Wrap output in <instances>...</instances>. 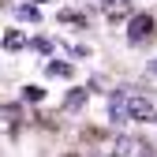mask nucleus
Here are the masks:
<instances>
[{
    "label": "nucleus",
    "mask_w": 157,
    "mask_h": 157,
    "mask_svg": "<svg viewBox=\"0 0 157 157\" xmlns=\"http://www.w3.org/2000/svg\"><path fill=\"white\" fill-rule=\"evenodd\" d=\"M112 153H120V157H157L150 142H142V139H131V135H124V139H116Z\"/></svg>",
    "instance_id": "obj_2"
},
{
    "label": "nucleus",
    "mask_w": 157,
    "mask_h": 157,
    "mask_svg": "<svg viewBox=\"0 0 157 157\" xmlns=\"http://www.w3.org/2000/svg\"><path fill=\"white\" fill-rule=\"evenodd\" d=\"M150 34H153V19H150V15H135V19H131V30H127V37H131V45H139V41H146Z\"/></svg>",
    "instance_id": "obj_3"
},
{
    "label": "nucleus",
    "mask_w": 157,
    "mask_h": 157,
    "mask_svg": "<svg viewBox=\"0 0 157 157\" xmlns=\"http://www.w3.org/2000/svg\"><path fill=\"white\" fill-rule=\"evenodd\" d=\"M150 75H157V60H153V64H150Z\"/></svg>",
    "instance_id": "obj_12"
},
{
    "label": "nucleus",
    "mask_w": 157,
    "mask_h": 157,
    "mask_svg": "<svg viewBox=\"0 0 157 157\" xmlns=\"http://www.w3.org/2000/svg\"><path fill=\"white\" fill-rule=\"evenodd\" d=\"M82 101H86V90H75V94L67 97V112H75V109L82 105Z\"/></svg>",
    "instance_id": "obj_10"
},
{
    "label": "nucleus",
    "mask_w": 157,
    "mask_h": 157,
    "mask_svg": "<svg viewBox=\"0 0 157 157\" xmlns=\"http://www.w3.org/2000/svg\"><path fill=\"white\" fill-rule=\"evenodd\" d=\"M101 8H105V15H127L131 11V0H101Z\"/></svg>",
    "instance_id": "obj_7"
},
{
    "label": "nucleus",
    "mask_w": 157,
    "mask_h": 157,
    "mask_svg": "<svg viewBox=\"0 0 157 157\" xmlns=\"http://www.w3.org/2000/svg\"><path fill=\"white\" fill-rule=\"evenodd\" d=\"M124 105H127V120H153V101L135 90H124Z\"/></svg>",
    "instance_id": "obj_1"
},
{
    "label": "nucleus",
    "mask_w": 157,
    "mask_h": 157,
    "mask_svg": "<svg viewBox=\"0 0 157 157\" xmlns=\"http://www.w3.org/2000/svg\"><path fill=\"white\" fill-rule=\"evenodd\" d=\"M15 15L23 19V23H37V8H30V4H19V8H15Z\"/></svg>",
    "instance_id": "obj_9"
},
{
    "label": "nucleus",
    "mask_w": 157,
    "mask_h": 157,
    "mask_svg": "<svg viewBox=\"0 0 157 157\" xmlns=\"http://www.w3.org/2000/svg\"><path fill=\"white\" fill-rule=\"evenodd\" d=\"M23 45H26L23 30H8V34H4V49H23Z\"/></svg>",
    "instance_id": "obj_8"
},
{
    "label": "nucleus",
    "mask_w": 157,
    "mask_h": 157,
    "mask_svg": "<svg viewBox=\"0 0 157 157\" xmlns=\"http://www.w3.org/2000/svg\"><path fill=\"white\" fill-rule=\"evenodd\" d=\"M109 116L116 124H127V105H124V90H116L112 97H109Z\"/></svg>",
    "instance_id": "obj_5"
},
{
    "label": "nucleus",
    "mask_w": 157,
    "mask_h": 157,
    "mask_svg": "<svg viewBox=\"0 0 157 157\" xmlns=\"http://www.w3.org/2000/svg\"><path fill=\"white\" fill-rule=\"evenodd\" d=\"M23 97H26V101H41L45 90H41V86H26V90H23Z\"/></svg>",
    "instance_id": "obj_11"
},
{
    "label": "nucleus",
    "mask_w": 157,
    "mask_h": 157,
    "mask_svg": "<svg viewBox=\"0 0 157 157\" xmlns=\"http://www.w3.org/2000/svg\"><path fill=\"white\" fill-rule=\"evenodd\" d=\"M153 124H157V116H153Z\"/></svg>",
    "instance_id": "obj_13"
},
{
    "label": "nucleus",
    "mask_w": 157,
    "mask_h": 157,
    "mask_svg": "<svg viewBox=\"0 0 157 157\" xmlns=\"http://www.w3.org/2000/svg\"><path fill=\"white\" fill-rule=\"evenodd\" d=\"M71 64H64V60H49L45 64V75H52V78H71Z\"/></svg>",
    "instance_id": "obj_6"
},
{
    "label": "nucleus",
    "mask_w": 157,
    "mask_h": 157,
    "mask_svg": "<svg viewBox=\"0 0 157 157\" xmlns=\"http://www.w3.org/2000/svg\"><path fill=\"white\" fill-rule=\"evenodd\" d=\"M19 131V109L15 105H0V139Z\"/></svg>",
    "instance_id": "obj_4"
}]
</instances>
